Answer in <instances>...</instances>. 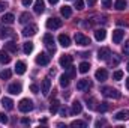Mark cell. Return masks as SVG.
<instances>
[{"label": "cell", "instance_id": "cell-1", "mask_svg": "<svg viewBox=\"0 0 129 128\" xmlns=\"http://www.w3.org/2000/svg\"><path fill=\"white\" fill-rule=\"evenodd\" d=\"M18 109H20V112H23V113H29V112H32L33 110V101L32 99H29V98L21 99L20 104H18Z\"/></svg>", "mask_w": 129, "mask_h": 128}, {"label": "cell", "instance_id": "cell-2", "mask_svg": "<svg viewBox=\"0 0 129 128\" xmlns=\"http://www.w3.org/2000/svg\"><path fill=\"white\" fill-rule=\"evenodd\" d=\"M62 24H63V21H62L60 18H50V20L47 21V27H48L50 30L60 29V27H62Z\"/></svg>", "mask_w": 129, "mask_h": 128}, {"label": "cell", "instance_id": "cell-3", "mask_svg": "<svg viewBox=\"0 0 129 128\" xmlns=\"http://www.w3.org/2000/svg\"><path fill=\"white\" fill-rule=\"evenodd\" d=\"M44 42H45L47 48H48L51 53H54V51H56V44H54V38H53V35L47 33V35L44 36Z\"/></svg>", "mask_w": 129, "mask_h": 128}, {"label": "cell", "instance_id": "cell-4", "mask_svg": "<svg viewBox=\"0 0 129 128\" xmlns=\"http://www.w3.org/2000/svg\"><path fill=\"white\" fill-rule=\"evenodd\" d=\"M75 42L78 45H90V38L84 36L83 33H75Z\"/></svg>", "mask_w": 129, "mask_h": 128}, {"label": "cell", "instance_id": "cell-5", "mask_svg": "<svg viewBox=\"0 0 129 128\" xmlns=\"http://www.w3.org/2000/svg\"><path fill=\"white\" fill-rule=\"evenodd\" d=\"M102 94L104 96H107V98H120V92L119 91H116V89H113V88H105L104 91H102Z\"/></svg>", "mask_w": 129, "mask_h": 128}, {"label": "cell", "instance_id": "cell-6", "mask_svg": "<svg viewBox=\"0 0 129 128\" xmlns=\"http://www.w3.org/2000/svg\"><path fill=\"white\" fill-rule=\"evenodd\" d=\"M123 36H125V30L116 29V30L113 32V42H114V44H120L122 39H123Z\"/></svg>", "mask_w": 129, "mask_h": 128}, {"label": "cell", "instance_id": "cell-7", "mask_svg": "<svg viewBox=\"0 0 129 128\" xmlns=\"http://www.w3.org/2000/svg\"><path fill=\"white\" fill-rule=\"evenodd\" d=\"M50 56L47 54V53H41L38 57H36V63L38 65H41V66H44V65H48L50 63Z\"/></svg>", "mask_w": 129, "mask_h": 128}, {"label": "cell", "instance_id": "cell-8", "mask_svg": "<svg viewBox=\"0 0 129 128\" xmlns=\"http://www.w3.org/2000/svg\"><path fill=\"white\" fill-rule=\"evenodd\" d=\"M110 54H111V50L107 48V47H104V48H101V50L98 51V59H99V60H107V59L110 57Z\"/></svg>", "mask_w": 129, "mask_h": 128}, {"label": "cell", "instance_id": "cell-9", "mask_svg": "<svg viewBox=\"0 0 129 128\" xmlns=\"http://www.w3.org/2000/svg\"><path fill=\"white\" fill-rule=\"evenodd\" d=\"M36 32H38V27H36L35 24H30V26L24 27V30H23V36L29 38V36H33V35H36Z\"/></svg>", "mask_w": 129, "mask_h": 128}, {"label": "cell", "instance_id": "cell-10", "mask_svg": "<svg viewBox=\"0 0 129 128\" xmlns=\"http://www.w3.org/2000/svg\"><path fill=\"white\" fill-rule=\"evenodd\" d=\"M50 89H51V80L50 78H44V81H42V88H41V91H42V95H48L50 94Z\"/></svg>", "mask_w": 129, "mask_h": 128}, {"label": "cell", "instance_id": "cell-11", "mask_svg": "<svg viewBox=\"0 0 129 128\" xmlns=\"http://www.w3.org/2000/svg\"><path fill=\"white\" fill-rule=\"evenodd\" d=\"M59 63H60V66H63L64 69H66L68 66H71V65H72V56H69V54L62 56V57H60V60H59Z\"/></svg>", "mask_w": 129, "mask_h": 128}, {"label": "cell", "instance_id": "cell-12", "mask_svg": "<svg viewBox=\"0 0 129 128\" xmlns=\"http://www.w3.org/2000/svg\"><path fill=\"white\" fill-rule=\"evenodd\" d=\"M92 86V83L87 80V78H83V80H80L78 83H77V89L78 91H84V89H89Z\"/></svg>", "mask_w": 129, "mask_h": 128}, {"label": "cell", "instance_id": "cell-13", "mask_svg": "<svg viewBox=\"0 0 129 128\" xmlns=\"http://www.w3.org/2000/svg\"><path fill=\"white\" fill-rule=\"evenodd\" d=\"M8 91H9V94H12V95H18V94L21 92V84H20V83H12V84L8 88Z\"/></svg>", "mask_w": 129, "mask_h": 128}, {"label": "cell", "instance_id": "cell-14", "mask_svg": "<svg viewBox=\"0 0 129 128\" xmlns=\"http://www.w3.org/2000/svg\"><path fill=\"white\" fill-rule=\"evenodd\" d=\"M95 77H96L98 81H105V80L108 78V72H107L105 69H98L96 74H95Z\"/></svg>", "mask_w": 129, "mask_h": 128}, {"label": "cell", "instance_id": "cell-15", "mask_svg": "<svg viewBox=\"0 0 129 128\" xmlns=\"http://www.w3.org/2000/svg\"><path fill=\"white\" fill-rule=\"evenodd\" d=\"M35 12L36 14H42L44 11H45V3H44V0H36L35 2Z\"/></svg>", "mask_w": 129, "mask_h": 128}, {"label": "cell", "instance_id": "cell-16", "mask_svg": "<svg viewBox=\"0 0 129 128\" xmlns=\"http://www.w3.org/2000/svg\"><path fill=\"white\" fill-rule=\"evenodd\" d=\"M11 62V56H9V53L6 51V50H2L0 51V63L6 65Z\"/></svg>", "mask_w": 129, "mask_h": 128}, {"label": "cell", "instance_id": "cell-17", "mask_svg": "<svg viewBox=\"0 0 129 128\" xmlns=\"http://www.w3.org/2000/svg\"><path fill=\"white\" fill-rule=\"evenodd\" d=\"M15 72H17L18 75H23V74L26 72V63H24L23 60L17 62V65H15Z\"/></svg>", "mask_w": 129, "mask_h": 128}, {"label": "cell", "instance_id": "cell-18", "mask_svg": "<svg viewBox=\"0 0 129 128\" xmlns=\"http://www.w3.org/2000/svg\"><path fill=\"white\" fill-rule=\"evenodd\" d=\"M114 118H116L117 121H126V119H129V110H122V112H117Z\"/></svg>", "mask_w": 129, "mask_h": 128}, {"label": "cell", "instance_id": "cell-19", "mask_svg": "<svg viewBox=\"0 0 129 128\" xmlns=\"http://www.w3.org/2000/svg\"><path fill=\"white\" fill-rule=\"evenodd\" d=\"M107 62L110 66H116V65H119L120 62V56H117V54H110V57L107 59Z\"/></svg>", "mask_w": 129, "mask_h": 128}, {"label": "cell", "instance_id": "cell-20", "mask_svg": "<svg viewBox=\"0 0 129 128\" xmlns=\"http://www.w3.org/2000/svg\"><path fill=\"white\" fill-rule=\"evenodd\" d=\"M59 42H60V45H63V47H69L71 45V38L68 36V35H59Z\"/></svg>", "mask_w": 129, "mask_h": 128}, {"label": "cell", "instance_id": "cell-21", "mask_svg": "<svg viewBox=\"0 0 129 128\" xmlns=\"http://www.w3.org/2000/svg\"><path fill=\"white\" fill-rule=\"evenodd\" d=\"M14 21H15L14 14H6V15H3V18H2V23H3V24H12Z\"/></svg>", "mask_w": 129, "mask_h": 128}, {"label": "cell", "instance_id": "cell-22", "mask_svg": "<svg viewBox=\"0 0 129 128\" xmlns=\"http://www.w3.org/2000/svg\"><path fill=\"white\" fill-rule=\"evenodd\" d=\"M14 33L12 30L9 29V27H0V38L3 39V38H9V36H12Z\"/></svg>", "mask_w": 129, "mask_h": 128}, {"label": "cell", "instance_id": "cell-23", "mask_svg": "<svg viewBox=\"0 0 129 128\" xmlns=\"http://www.w3.org/2000/svg\"><path fill=\"white\" fill-rule=\"evenodd\" d=\"M105 36H107L105 29H98V30H95V38H96V41H104Z\"/></svg>", "mask_w": 129, "mask_h": 128}, {"label": "cell", "instance_id": "cell-24", "mask_svg": "<svg viewBox=\"0 0 129 128\" xmlns=\"http://www.w3.org/2000/svg\"><path fill=\"white\" fill-rule=\"evenodd\" d=\"M2 104H3V107L8 109V110H12V109H14V101H12L11 98H3V99H2Z\"/></svg>", "mask_w": 129, "mask_h": 128}, {"label": "cell", "instance_id": "cell-25", "mask_svg": "<svg viewBox=\"0 0 129 128\" xmlns=\"http://www.w3.org/2000/svg\"><path fill=\"white\" fill-rule=\"evenodd\" d=\"M126 5H128V2H126V0H116L114 8H116L117 11H123V9L126 8Z\"/></svg>", "mask_w": 129, "mask_h": 128}, {"label": "cell", "instance_id": "cell-26", "mask_svg": "<svg viewBox=\"0 0 129 128\" xmlns=\"http://www.w3.org/2000/svg\"><path fill=\"white\" fill-rule=\"evenodd\" d=\"M30 20H32V15H30L29 12H23V14L20 15V23H23V24L29 23Z\"/></svg>", "mask_w": 129, "mask_h": 128}, {"label": "cell", "instance_id": "cell-27", "mask_svg": "<svg viewBox=\"0 0 129 128\" xmlns=\"http://www.w3.org/2000/svg\"><path fill=\"white\" fill-rule=\"evenodd\" d=\"M59 107H60V102H59L57 99H54V101H51V105H50V112H51L53 115H56V113H57V110H59Z\"/></svg>", "mask_w": 129, "mask_h": 128}, {"label": "cell", "instance_id": "cell-28", "mask_svg": "<svg viewBox=\"0 0 129 128\" xmlns=\"http://www.w3.org/2000/svg\"><path fill=\"white\" fill-rule=\"evenodd\" d=\"M81 110H83V105H81V102L75 101V102L72 104V113H74V115H78V113H81Z\"/></svg>", "mask_w": 129, "mask_h": 128}, {"label": "cell", "instance_id": "cell-29", "mask_svg": "<svg viewBox=\"0 0 129 128\" xmlns=\"http://www.w3.org/2000/svg\"><path fill=\"white\" fill-rule=\"evenodd\" d=\"M60 14L63 15L64 18H69V17L72 15V9H71V6H63V8L60 9Z\"/></svg>", "mask_w": 129, "mask_h": 128}, {"label": "cell", "instance_id": "cell-30", "mask_svg": "<svg viewBox=\"0 0 129 128\" xmlns=\"http://www.w3.org/2000/svg\"><path fill=\"white\" fill-rule=\"evenodd\" d=\"M5 50H6V51H11V53H15V51H17V44L11 41V42L5 44Z\"/></svg>", "mask_w": 129, "mask_h": 128}, {"label": "cell", "instance_id": "cell-31", "mask_svg": "<svg viewBox=\"0 0 129 128\" xmlns=\"http://www.w3.org/2000/svg\"><path fill=\"white\" fill-rule=\"evenodd\" d=\"M60 86H62V88H68V86H69V75H68V74L60 75Z\"/></svg>", "mask_w": 129, "mask_h": 128}, {"label": "cell", "instance_id": "cell-32", "mask_svg": "<svg viewBox=\"0 0 129 128\" xmlns=\"http://www.w3.org/2000/svg\"><path fill=\"white\" fill-rule=\"evenodd\" d=\"M23 50H24V53H26V54H30V53L33 51V42H30V41H29V42H26V44L23 45Z\"/></svg>", "mask_w": 129, "mask_h": 128}, {"label": "cell", "instance_id": "cell-33", "mask_svg": "<svg viewBox=\"0 0 129 128\" xmlns=\"http://www.w3.org/2000/svg\"><path fill=\"white\" fill-rule=\"evenodd\" d=\"M78 68H80V72L86 74V72H89V69H90V63H87V62H81Z\"/></svg>", "mask_w": 129, "mask_h": 128}, {"label": "cell", "instance_id": "cell-34", "mask_svg": "<svg viewBox=\"0 0 129 128\" xmlns=\"http://www.w3.org/2000/svg\"><path fill=\"white\" fill-rule=\"evenodd\" d=\"M66 71H68L66 74L69 75V78H74V77L77 75V69H75V66H72V65H71V66H68V68H66Z\"/></svg>", "mask_w": 129, "mask_h": 128}, {"label": "cell", "instance_id": "cell-35", "mask_svg": "<svg viewBox=\"0 0 129 128\" xmlns=\"http://www.w3.org/2000/svg\"><path fill=\"white\" fill-rule=\"evenodd\" d=\"M11 74H12V72H11L9 69H5V71L0 72V78H2V80H8V78H11Z\"/></svg>", "mask_w": 129, "mask_h": 128}, {"label": "cell", "instance_id": "cell-36", "mask_svg": "<svg viewBox=\"0 0 129 128\" xmlns=\"http://www.w3.org/2000/svg\"><path fill=\"white\" fill-rule=\"evenodd\" d=\"M71 127H80V128H86V122L84 121H74V122H71Z\"/></svg>", "mask_w": 129, "mask_h": 128}, {"label": "cell", "instance_id": "cell-37", "mask_svg": "<svg viewBox=\"0 0 129 128\" xmlns=\"http://www.w3.org/2000/svg\"><path fill=\"white\" fill-rule=\"evenodd\" d=\"M113 78H114V80H122V78H123V72H122V71H116V72L113 74Z\"/></svg>", "mask_w": 129, "mask_h": 128}, {"label": "cell", "instance_id": "cell-38", "mask_svg": "<svg viewBox=\"0 0 129 128\" xmlns=\"http://www.w3.org/2000/svg\"><path fill=\"white\" fill-rule=\"evenodd\" d=\"M98 110H99V112H107V110H108V105H107V102H101V105L98 107Z\"/></svg>", "mask_w": 129, "mask_h": 128}, {"label": "cell", "instance_id": "cell-39", "mask_svg": "<svg viewBox=\"0 0 129 128\" xmlns=\"http://www.w3.org/2000/svg\"><path fill=\"white\" fill-rule=\"evenodd\" d=\"M75 8L77 9H83L84 8V2L83 0H75Z\"/></svg>", "mask_w": 129, "mask_h": 128}, {"label": "cell", "instance_id": "cell-40", "mask_svg": "<svg viewBox=\"0 0 129 128\" xmlns=\"http://www.w3.org/2000/svg\"><path fill=\"white\" fill-rule=\"evenodd\" d=\"M123 53H125L126 56H129V41H126L125 45H123Z\"/></svg>", "mask_w": 129, "mask_h": 128}, {"label": "cell", "instance_id": "cell-41", "mask_svg": "<svg viewBox=\"0 0 129 128\" xmlns=\"http://www.w3.org/2000/svg\"><path fill=\"white\" fill-rule=\"evenodd\" d=\"M8 122V116L5 113H0V124H6Z\"/></svg>", "mask_w": 129, "mask_h": 128}, {"label": "cell", "instance_id": "cell-42", "mask_svg": "<svg viewBox=\"0 0 129 128\" xmlns=\"http://www.w3.org/2000/svg\"><path fill=\"white\" fill-rule=\"evenodd\" d=\"M102 6L104 8H110L111 6V0H102Z\"/></svg>", "mask_w": 129, "mask_h": 128}, {"label": "cell", "instance_id": "cell-43", "mask_svg": "<svg viewBox=\"0 0 129 128\" xmlns=\"http://www.w3.org/2000/svg\"><path fill=\"white\" fill-rule=\"evenodd\" d=\"M30 91H32L33 94H38V92H39V88H38L36 84H32V86H30Z\"/></svg>", "mask_w": 129, "mask_h": 128}, {"label": "cell", "instance_id": "cell-44", "mask_svg": "<svg viewBox=\"0 0 129 128\" xmlns=\"http://www.w3.org/2000/svg\"><path fill=\"white\" fill-rule=\"evenodd\" d=\"M6 8H8V5H6L5 2H0V12H3Z\"/></svg>", "mask_w": 129, "mask_h": 128}, {"label": "cell", "instance_id": "cell-45", "mask_svg": "<svg viewBox=\"0 0 129 128\" xmlns=\"http://www.w3.org/2000/svg\"><path fill=\"white\" fill-rule=\"evenodd\" d=\"M21 3H23V6H30L33 3V0H23Z\"/></svg>", "mask_w": 129, "mask_h": 128}, {"label": "cell", "instance_id": "cell-46", "mask_svg": "<svg viewBox=\"0 0 129 128\" xmlns=\"http://www.w3.org/2000/svg\"><path fill=\"white\" fill-rule=\"evenodd\" d=\"M96 2H98V0H87V5H89V6H93Z\"/></svg>", "mask_w": 129, "mask_h": 128}, {"label": "cell", "instance_id": "cell-47", "mask_svg": "<svg viewBox=\"0 0 129 128\" xmlns=\"http://www.w3.org/2000/svg\"><path fill=\"white\" fill-rule=\"evenodd\" d=\"M21 122H23V124H24V125H27V124H30V121H29V119H26V118H24V119H23V121H21Z\"/></svg>", "mask_w": 129, "mask_h": 128}, {"label": "cell", "instance_id": "cell-48", "mask_svg": "<svg viewBox=\"0 0 129 128\" xmlns=\"http://www.w3.org/2000/svg\"><path fill=\"white\" fill-rule=\"evenodd\" d=\"M48 2H50V3H51V5H56V3H57V2H59V0H48Z\"/></svg>", "mask_w": 129, "mask_h": 128}, {"label": "cell", "instance_id": "cell-49", "mask_svg": "<svg viewBox=\"0 0 129 128\" xmlns=\"http://www.w3.org/2000/svg\"><path fill=\"white\" fill-rule=\"evenodd\" d=\"M126 88H128V89H129V77H128V78H126Z\"/></svg>", "mask_w": 129, "mask_h": 128}, {"label": "cell", "instance_id": "cell-50", "mask_svg": "<svg viewBox=\"0 0 129 128\" xmlns=\"http://www.w3.org/2000/svg\"><path fill=\"white\" fill-rule=\"evenodd\" d=\"M128 71H129V62H128Z\"/></svg>", "mask_w": 129, "mask_h": 128}]
</instances>
